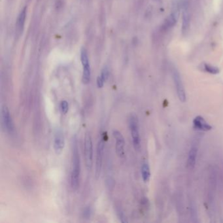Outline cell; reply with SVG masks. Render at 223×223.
I'll list each match as a JSON object with an SVG mask.
<instances>
[{
  "mask_svg": "<svg viewBox=\"0 0 223 223\" xmlns=\"http://www.w3.org/2000/svg\"><path fill=\"white\" fill-rule=\"evenodd\" d=\"M83 77H82V81L83 83L85 85L89 84L90 81L91 79V69L90 65L83 67Z\"/></svg>",
  "mask_w": 223,
  "mask_h": 223,
  "instance_id": "13",
  "label": "cell"
},
{
  "mask_svg": "<svg viewBox=\"0 0 223 223\" xmlns=\"http://www.w3.org/2000/svg\"><path fill=\"white\" fill-rule=\"evenodd\" d=\"M105 138L102 135L100 138L98 143L97 145L96 149V173L95 175L97 179H98L101 171L102 163H103V151H104L105 147Z\"/></svg>",
  "mask_w": 223,
  "mask_h": 223,
  "instance_id": "4",
  "label": "cell"
},
{
  "mask_svg": "<svg viewBox=\"0 0 223 223\" xmlns=\"http://www.w3.org/2000/svg\"><path fill=\"white\" fill-rule=\"evenodd\" d=\"M81 160L77 145V141L74 139L72 143V170H71V187L73 190H77L80 184Z\"/></svg>",
  "mask_w": 223,
  "mask_h": 223,
  "instance_id": "1",
  "label": "cell"
},
{
  "mask_svg": "<svg viewBox=\"0 0 223 223\" xmlns=\"http://www.w3.org/2000/svg\"><path fill=\"white\" fill-rule=\"evenodd\" d=\"M173 80L176 86L179 99L181 101L184 102L186 101L185 90H184V88L183 85L180 75H179V73L177 72V71H175V72H173Z\"/></svg>",
  "mask_w": 223,
  "mask_h": 223,
  "instance_id": "8",
  "label": "cell"
},
{
  "mask_svg": "<svg viewBox=\"0 0 223 223\" xmlns=\"http://www.w3.org/2000/svg\"><path fill=\"white\" fill-rule=\"evenodd\" d=\"M109 69H108V68L107 66H105L104 68H103V69L101 70V75H100L101 77L105 82V81L109 78Z\"/></svg>",
  "mask_w": 223,
  "mask_h": 223,
  "instance_id": "19",
  "label": "cell"
},
{
  "mask_svg": "<svg viewBox=\"0 0 223 223\" xmlns=\"http://www.w3.org/2000/svg\"><path fill=\"white\" fill-rule=\"evenodd\" d=\"M189 22H190V16L188 9L185 6L183 10V31L184 32L188 28Z\"/></svg>",
  "mask_w": 223,
  "mask_h": 223,
  "instance_id": "15",
  "label": "cell"
},
{
  "mask_svg": "<svg viewBox=\"0 0 223 223\" xmlns=\"http://www.w3.org/2000/svg\"><path fill=\"white\" fill-rule=\"evenodd\" d=\"M141 176L144 182L147 183L149 181L151 177L150 167L147 162H143L141 166Z\"/></svg>",
  "mask_w": 223,
  "mask_h": 223,
  "instance_id": "12",
  "label": "cell"
},
{
  "mask_svg": "<svg viewBox=\"0 0 223 223\" xmlns=\"http://www.w3.org/2000/svg\"><path fill=\"white\" fill-rule=\"evenodd\" d=\"M91 213H92L91 208H90V207H87V208H86L85 209V211H84V213H83L84 217H85L86 219L90 218Z\"/></svg>",
  "mask_w": 223,
  "mask_h": 223,
  "instance_id": "21",
  "label": "cell"
},
{
  "mask_svg": "<svg viewBox=\"0 0 223 223\" xmlns=\"http://www.w3.org/2000/svg\"><path fill=\"white\" fill-rule=\"evenodd\" d=\"M84 151L86 168L88 170H90L93 165V144H92L91 135L89 132L85 134Z\"/></svg>",
  "mask_w": 223,
  "mask_h": 223,
  "instance_id": "3",
  "label": "cell"
},
{
  "mask_svg": "<svg viewBox=\"0 0 223 223\" xmlns=\"http://www.w3.org/2000/svg\"><path fill=\"white\" fill-rule=\"evenodd\" d=\"M197 148L194 146H192L190 149L187 160V166L190 169H192L195 166L197 157Z\"/></svg>",
  "mask_w": 223,
  "mask_h": 223,
  "instance_id": "10",
  "label": "cell"
},
{
  "mask_svg": "<svg viewBox=\"0 0 223 223\" xmlns=\"http://www.w3.org/2000/svg\"><path fill=\"white\" fill-rule=\"evenodd\" d=\"M60 110L63 114H66L69 110V103L66 100H63L60 103Z\"/></svg>",
  "mask_w": 223,
  "mask_h": 223,
  "instance_id": "18",
  "label": "cell"
},
{
  "mask_svg": "<svg viewBox=\"0 0 223 223\" xmlns=\"http://www.w3.org/2000/svg\"><path fill=\"white\" fill-rule=\"evenodd\" d=\"M204 68L206 72H208V73H211V74H217L219 73V68H217V67H215L213 66H210V65H208V64H205Z\"/></svg>",
  "mask_w": 223,
  "mask_h": 223,
  "instance_id": "17",
  "label": "cell"
},
{
  "mask_svg": "<svg viewBox=\"0 0 223 223\" xmlns=\"http://www.w3.org/2000/svg\"><path fill=\"white\" fill-rule=\"evenodd\" d=\"M104 83H105V81H103V79L101 77V76H98L97 78V81H96V84H97V88H99V89L103 88V85H104Z\"/></svg>",
  "mask_w": 223,
  "mask_h": 223,
  "instance_id": "20",
  "label": "cell"
},
{
  "mask_svg": "<svg viewBox=\"0 0 223 223\" xmlns=\"http://www.w3.org/2000/svg\"><path fill=\"white\" fill-rule=\"evenodd\" d=\"M177 18H178V13L177 12H174V13H171L169 17L167 18V19L165 21V23H164L165 28H170V27L173 26L176 23Z\"/></svg>",
  "mask_w": 223,
  "mask_h": 223,
  "instance_id": "14",
  "label": "cell"
},
{
  "mask_svg": "<svg viewBox=\"0 0 223 223\" xmlns=\"http://www.w3.org/2000/svg\"><path fill=\"white\" fill-rule=\"evenodd\" d=\"M2 121L4 129L9 134H13L14 132V126L10 111L6 105L2 107Z\"/></svg>",
  "mask_w": 223,
  "mask_h": 223,
  "instance_id": "5",
  "label": "cell"
},
{
  "mask_svg": "<svg viewBox=\"0 0 223 223\" xmlns=\"http://www.w3.org/2000/svg\"><path fill=\"white\" fill-rule=\"evenodd\" d=\"M26 8L25 7L20 13V14L19 15V17L17 19V30L19 33H22V31H23L24 24H25V20H26Z\"/></svg>",
  "mask_w": 223,
  "mask_h": 223,
  "instance_id": "11",
  "label": "cell"
},
{
  "mask_svg": "<svg viewBox=\"0 0 223 223\" xmlns=\"http://www.w3.org/2000/svg\"><path fill=\"white\" fill-rule=\"evenodd\" d=\"M193 124L195 128L202 130V131H209L212 129L211 125L207 122L205 119L201 116H198L194 119Z\"/></svg>",
  "mask_w": 223,
  "mask_h": 223,
  "instance_id": "9",
  "label": "cell"
},
{
  "mask_svg": "<svg viewBox=\"0 0 223 223\" xmlns=\"http://www.w3.org/2000/svg\"><path fill=\"white\" fill-rule=\"evenodd\" d=\"M113 135L116 141V144H115L116 153L119 158L123 159L125 156V151H124L125 140L123 135L121 134V132L118 131V130H113Z\"/></svg>",
  "mask_w": 223,
  "mask_h": 223,
  "instance_id": "6",
  "label": "cell"
},
{
  "mask_svg": "<svg viewBox=\"0 0 223 223\" xmlns=\"http://www.w3.org/2000/svg\"><path fill=\"white\" fill-rule=\"evenodd\" d=\"M129 128L131 133L134 147L135 151H139L141 149V138L139 130V122L136 115L131 114L128 118Z\"/></svg>",
  "mask_w": 223,
  "mask_h": 223,
  "instance_id": "2",
  "label": "cell"
},
{
  "mask_svg": "<svg viewBox=\"0 0 223 223\" xmlns=\"http://www.w3.org/2000/svg\"><path fill=\"white\" fill-rule=\"evenodd\" d=\"M81 63H82L83 67L90 65L88 54H87V51L85 48H83L81 51Z\"/></svg>",
  "mask_w": 223,
  "mask_h": 223,
  "instance_id": "16",
  "label": "cell"
},
{
  "mask_svg": "<svg viewBox=\"0 0 223 223\" xmlns=\"http://www.w3.org/2000/svg\"><path fill=\"white\" fill-rule=\"evenodd\" d=\"M65 139L64 134L60 130L57 129L54 133V149L56 155L62 153L64 149Z\"/></svg>",
  "mask_w": 223,
  "mask_h": 223,
  "instance_id": "7",
  "label": "cell"
}]
</instances>
